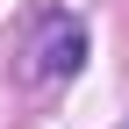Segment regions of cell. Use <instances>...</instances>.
<instances>
[{
    "label": "cell",
    "mask_w": 129,
    "mask_h": 129,
    "mask_svg": "<svg viewBox=\"0 0 129 129\" xmlns=\"http://www.w3.org/2000/svg\"><path fill=\"white\" fill-rule=\"evenodd\" d=\"M79 64H86V29L72 22V14H50L43 22V36H36V50H29V79H72Z\"/></svg>",
    "instance_id": "cell-1"
}]
</instances>
